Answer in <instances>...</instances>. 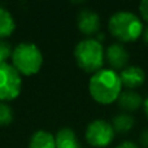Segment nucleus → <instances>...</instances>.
<instances>
[{"label":"nucleus","mask_w":148,"mask_h":148,"mask_svg":"<svg viewBox=\"0 0 148 148\" xmlns=\"http://www.w3.org/2000/svg\"><path fill=\"white\" fill-rule=\"evenodd\" d=\"M29 148H56V140L51 133L38 130L31 136Z\"/></svg>","instance_id":"nucleus-12"},{"label":"nucleus","mask_w":148,"mask_h":148,"mask_svg":"<svg viewBox=\"0 0 148 148\" xmlns=\"http://www.w3.org/2000/svg\"><path fill=\"white\" fill-rule=\"evenodd\" d=\"M112 126L117 133H127L134 126V118L127 113H121L113 118Z\"/></svg>","instance_id":"nucleus-14"},{"label":"nucleus","mask_w":148,"mask_h":148,"mask_svg":"<svg viewBox=\"0 0 148 148\" xmlns=\"http://www.w3.org/2000/svg\"><path fill=\"white\" fill-rule=\"evenodd\" d=\"M109 31L116 39L123 43L135 42L143 34V25L136 14L131 12H117L109 18Z\"/></svg>","instance_id":"nucleus-2"},{"label":"nucleus","mask_w":148,"mask_h":148,"mask_svg":"<svg viewBox=\"0 0 148 148\" xmlns=\"http://www.w3.org/2000/svg\"><path fill=\"white\" fill-rule=\"evenodd\" d=\"M120 79L123 87L127 90H134L140 87L146 81V73L142 68L131 65V66H126L120 73Z\"/></svg>","instance_id":"nucleus-9"},{"label":"nucleus","mask_w":148,"mask_h":148,"mask_svg":"<svg viewBox=\"0 0 148 148\" xmlns=\"http://www.w3.org/2000/svg\"><path fill=\"white\" fill-rule=\"evenodd\" d=\"M114 129L104 120H95L88 123L86 129V140L92 147L104 148L114 139Z\"/></svg>","instance_id":"nucleus-6"},{"label":"nucleus","mask_w":148,"mask_h":148,"mask_svg":"<svg viewBox=\"0 0 148 148\" xmlns=\"http://www.w3.org/2000/svg\"><path fill=\"white\" fill-rule=\"evenodd\" d=\"M74 57L79 68L87 73H96L101 70L105 52L97 39L81 40L74 48Z\"/></svg>","instance_id":"nucleus-3"},{"label":"nucleus","mask_w":148,"mask_h":148,"mask_svg":"<svg viewBox=\"0 0 148 148\" xmlns=\"http://www.w3.org/2000/svg\"><path fill=\"white\" fill-rule=\"evenodd\" d=\"M13 120V110L7 103L0 101V125H9Z\"/></svg>","instance_id":"nucleus-15"},{"label":"nucleus","mask_w":148,"mask_h":148,"mask_svg":"<svg viewBox=\"0 0 148 148\" xmlns=\"http://www.w3.org/2000/svg\"><path fill=\"white\" fill-rule=\"evenodd\" d=\"M12 47L9 43H7L5 40H0V64H4L8 60V57H12Z\"/></svg>","instance_id":"nucleus-16"},{"label":"nucleus","mask_w":148,"mask_h":148,"mask_svg":"<svg viewBox=\"0 0 148 148\" xmlns=\"http://www.w3.org/2000/svg\"><path fill=\"white\" fill-rule=\"evenodd\" d=\"M143 105H144V113H146V116H147V118H148V97L146 99V101L143 103Z\"/></svg>","instance_id":"nucleus-21"},{"label":"nucleus","mask_w":148,"mask_h":148,"mask_svg":"<svg viewBox=\"0 0 148 148\" xmlns=\"http://www.w3.org/2000/svg\"><path fill=\"white\" fill-rule=\"evenodd\" d=\"M143 40H144V43H146V46H148V26L146 29H143Z\"/></svg>","instance_id":"nucleus-20"},{"label":"nucleus","mask_w":148,"mask_h":148,"mask_svg":"<svg viewBox=\"0 0 148 148\" xmlns=\"http://www.w3.org/2000/svg\"><path fill=\"white\" fill-rule=\"evenodd\" d=\"M12 62L18 73L31 75L39 72L43 64V55L34 43H21L13 49Z\"/></svg>","instance_id":"nucleus-4"},{"label":"nucleus","mask_w":148,"mask_h":148,"mask_svg":"<svg viewBox=\"0 0 148 148\" xmlns=\"http://www.w3.org/2000/svg\"><path fill=\"white\" fill-rule=\"evenodd\" d=\"M140 144L144 148H148V129L142 133V135H140Z\"/></svg>","instance_id":"nucleus-18"},{"label":"nucleus","mask_w":148,"mask_h":148,"mask_svg":"<svg viewBox=\"0 0 148 148\" xmlns=\"http://www.w3.org/2000/svg\"><path fill=\"white\" fill-rule=\"evenodd\" d=\"M108 64L116 70H123L130 60V55L121 43H113L105 51Z\"/></svg>","instance_id":"nucleus-7"},{"label":"nucleus","mask_w":148,"mask_h":148,"mask_svg":"<svg viewBox=\"0 0 148 148\" xmlns=\"http://www.w3.org/2000/svg\"><path fill=\"white\" fill-rule=\"evenodd\" d=\"M21 92V75L13 65L0 64V101L13 100Z\"/></svg>","instance_id":"nucleus-5"},{"label":"nucleus","mask_w":148,"mask_h":148,"mask_svg":"<svg viewBox=\"0 0 148 148\" xmlns=\"http://www.w3.org/2000/svg\"><path fill=\"white\" fill-rule=\"evenodd\" d=\"M122 83L120 79V74L113 69H101L94 73L90 78L88 90L92 99L100 104H112L117 101L121 94Z\"/></svg>","instance_id":"nucleus-1"},{"label":"nucleus","mask_w":148,"mask_h":148,"mask_svg":"<svg viewBox=\"0 0 148 148\" xmlns=\"http://www.w3.org/2000/svg\"><path fill=\"white\" fill-rule=\"evenodd\" d=\"M116 148H139L138 146H136L135 143H133V142H129V140H126V142H122L121 144H118Z\"/></svg>","instance_id":"nucleus-19"},{"label":"nucleus","mask_w":148,"mask_h":148,"mask_svg":"<svg viewBox=\"0 0 148 148\" xmlns=\"http://www.w3.org/2000/svg\"><path fill=\"white\" fill-rule=\"evenodd\" d=\"M56 148H82L72 129H61L56 134Z\"/></svg>","instance_id":"nucleus-11"},{"label":"nucleus","mask_w":148,"mask_h":148,"mask_svg":"<svg viewBox=\"0 0 148 148\" xmlns=\"http://www.w3.org/2000/svg\"><path fill=\"white\" fill-rule=\"evenodd\" d=\"M16 23L9 10L0 7V38L9 36L14 31Z\"/></svg>","instance_id":"nucleus-13"},{"label":"nucleus","mask_w":148,"mask_h":148,"mask_svg":"<svg viewBox=\"0 0 148 148\" xmlns=\"http://www.w3.org/2000/svg\"><path fill=\"white\" fill-rule=\"evenodd\" d=\"M139 12H140L143 20H146L148 22V0H143L139 4Z\"/></svg>","instance_id":"nucleus-17"},{"label":"nucleus","mask_w":148,"mask_h":148,"mask_svg":"<svg viewBox=\"0 0 148 148\" xmlns=\"http://www.w3.org/2000/svg\"><path fill=\"white\" fill-rule=\"evenodd\" d=\"M77 23L81 33L86 35H94L100 29V17L92 9H83L79 12Z\"/></svg>","instance_id":"nucleus-8"},{"label":"nucleus","mask_w":148,"mask_h":148,"mask_svg":"<svg viewBox=\"0 0 148 148\" xmlns=\"http://www.w3.org/2000/svg\"><path fill=\"white\" fill-rule=\"evenodd\" d=\"M118 107L121 109L126 110V112H134V110L139 109L143 104L142 96L134 90H125L123 92H121L120 96L117 99Z\"/></svg>","instance_id":"nucleus-10"}]
</instances>
